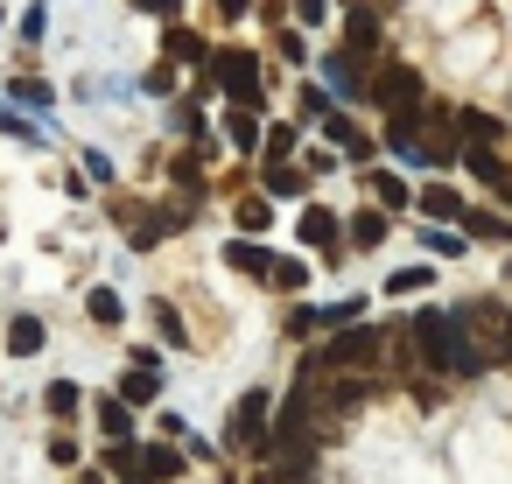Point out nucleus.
Listing matches in <instances>:
<instances>
[{
  "label": "nucleus",
  "mask_w": 512,
  "mask_h": 484,
  "mask_svg": "<svg viewBox=\"0 0 512 484\" xmlns=\"http://www.w3.org/2000/svg\"><path fill=\"white\" fill-rule=\"evenodd\" d=\"M414 344H421V365H428V372H484V365H491V358L470 344L463 316H449V309H421V316H414Z\"/></svg>",
  "instance_id": "obj_1"
},
{
  "label": "nucleus",
  "mask_w": 512,
  "mask_h": 484,
  "mask_svg": "<svg viewBox=\"0 0 512 484\" xmlns=\"http://www.w3.org/2000/svg\"><path fill=\"white\" fill-rule=\"evenodd\" d=\"M379 351H386V337H379L372 323H358V330L330 337L316 365H323V372H372V365H379Z\"/></svg>",
  "instance_id": "obj_2"
},
{
  "label": "nucleus",
  "mask_w": 512,
  "mask_h": 484,
  "mask_svg": "<svg viewBox=\"0 0 512 484\" xmlns=\"http://www.w3.org/2000/svg\"><path fill=\"white\" fill-rule=\"evenodd\" d=\"M204 71H218V85H225V92H232V106H246V113H253V106H260V92H267V85H260V57H253V50H218Z\"/></svg>",
  "instance_id": "obj_3"
},
{
  "label": "nucleus",
  "mask_w": 512,
  "mask_h": 484,
  "mask_svg": "<svg viewBox=\"0 0 512 484\" xmlns=\"http://www.w3.org/2000/svg\"><path fill=\"white\" fill-rule=\"evenodd\" d=\"M365 99L386 106V120H393V113H421V71H414V64H386V71H372Z\"/></svg>",
  "instance_id": "obj_4"
},
{
  "label": "nucleus",
  "mask_w": 512,
  "mask_h": 484,
  "mask_svg": "<svg viewBox=\"0 0 512 484\" xmlns=\"http://www.w3.org/2000/svg\"><path fill=\"white\" fill-rule=\"evenodd\" d=\"M267 414H274L267 386L239 393V407H232V428H225V442H232V449H260V428H267Z\"/></svg>",
  "instance_id": "obj_5"
},
{
  "label": "nucleus",
  "mask_w": 512,
  "mask_h": 484,
  "mask_svg": "<svg viewBox=\"0 0 512 484\" xmlns=\"http://www.w3.org/2000/svg\"><path fill=\"white\" fill-rule=\"evenodd\" d=\"M176 477H183V456H176L169 442L134 449V484H176Z\"/></svg>",
  "instance_id": "obj_6"
},
{
  "label": "nucleus",
  "mask_w": 512,
  "mask_h": 484,
  "mask_svg": "<svg viewBox=\"0 0 512 484\" xmlns=\"http://www.w3.org/2000/svg\"><path fill=\"white\" fill-rule=\"evenodd\" d=\"M337 239H344V225L330 218V211H302V246H316V253H337Z\"/></svg>",
  "instance_id": "obj_7"
},
{
  "label": "nucleus",
  "mask_w": 512,
  "mask_h": 484,
  "mask_svg": "<svg viewBox=\"0 0 512 484\" xmlns=\"http://www.w3.org/2000/svg\"><path fill=\"white\" fill-rule=\"evenodd\" d=\"M463 162H470V176H477V183H491V190H498V197L512 204V169H505V162H498L491 148H470Z\"/></svg>",
  "instance_id": "obj_8"
},
{
  "label": "nucleus",
  "mask_w": 512,
  "mask_h": 484,
  "mask_svg": "<svg viewBox=\"0 0 512 484\" xmlns=\"http://www.w3.org/2000/svg\"><path fill=\"white\" fill-rule=\"evenodd\" d=\"M421 211H428V225H456V218H463V197L442 190V183H428V190H421Z\"/></svg>",
  "instance_id": "obj_9"
},
{
  "label": "nucleus",
  "mask_w": 512,
  "mask_h": 484,
  "mask_svg": "<svg viewBox=\"0 0 512 484\" xmlns=\"http://www.w3.org/2000/svg\"><path fill=\"white\" fill-rule=\"evenodd\" d=\"M155 393H162V372H155V365H134V372L120 379V400H127V407H148Z\"/></svg>",
  "instance_id": "obj_10"
},
{
  "label": "nucleus",
  "mask_w": 512,
  "mask_h": 484,
  "mask_svg": "<svg viewBox=\"0 0 512 484\" xmlns=\"http://www.w3.org/2000/svg\"><path fill=\"white\" fill-rule=\"evenodd\" d=\"M169 57H176V64H211L204 36H197V29H183V22H169Z\"/></svg>",
  "instance_id": "obj_11"
},
{
  "label": "nucleus",
  "mask_w": 512,
  "mask_h": 484,
  "mask_svg": "<svg viewBox=\"0 0 512 484\" xmlns=\"http://www.w3.org/2000/svg\"><path fill=\"white\" fill-rule=\"evenodd\" d=\"M456 134H463L470 148H498V134H505V127H498L491 113H456Z\"/></svg>",
  "instance_id": "obj_12"
},
{
  "label": "nucleus",
  "mask_w": 512,
  "mask_h": 484,
  "mask_svg": "<svg viewBox=\"0 0 512 484\" xmlns=\"http://www.w3.org/2000/svg\"><path fill=\"white\" fill-rule=\"evenodd\" d=\"M225 260H232L239 274H274V267H281V260H267V246H253V239H232Z\"/></svg>",
  "instance_id": "obj_13"
},
{
  "label": "nucleus",
  "mask_w": 512,
  "mask_h": 484,
  "mask_svg": "<svg viewBox=\"0 0 512 484\" xmlns=\"http://www.w3.org/2000/svg\"><path fill=\"white\" fill-rule=\"evenodd\" d=\"M8 351H15V358H36V351H43V316H15V323H8Z\"/></svg>",
  "instance_id": "obj_14"
},
{
  "label": "nucleus",
  "mask_w": 512,
  "mask_h": 484,
  "mask_svg": "<svg viewBox=\"0 0 512 484\" xmlns=\"http://www.w3.org/2000/svg\"><path fill=\"white\" fill-rule=\"evenodd\" d=\"M344 50H351V57H372V50H379V15H351Z\"/></svg>",
  "instance_id": "obj_15"
},
{
  "label": "nucleus",
  "mask_w": 512,
  "mask_h": 484,
  "mask_svg": "<svg viewBox=\"0 0 512 484\" xmlns=\"http://www.w3.org/2000/svg\"><path fill=\"white\" fill-rule=\"evenodd\" d=\"M99 428H106L113 442H127V435H134V407H127V400H99Z\"/></svg>",
  "instance_id": "obj_16"
},
{
  "label": "nucleus",
  "mask_w": 512,
  "mask_h": 484,
  "mask_svg": "<svg viewBox=\"0 0 512 484\" xmlns=\"http://www.w3.org/2000/svg\"><path fill=\"white\" fill-rule=\"evenodd\" d=\"M330 78H337V92H365V78H358V57H351V50H330Z\"/></svg>",
  "instance_id": "obj_17"
},
{
  "label": "nucleus",
  "mask_w": 512,
  "mask_h": 484,
  "mask_svg": "<svg viewBox=\"0 0 512 484\" xmlns=\"http://www.w3.org/2000/svg\"><path fill=\"white\" fill-rule=\"evenodd\" d=\"M225 134H232V148H260V127H253V113H246V106H232Z\"/></svg>",
  "instance_id": "obj_18"
},
{
  "label": "nucleus",
  "mask_w": 512,
  "mask_h": 484,
  "mask_svg": "<svg viewBox=\"0 0 512 484\" xmlns=\"http://www.w3.org/2000/svg\"><path fill=\"white\" fill-rule=\"evenodd\" d=\"M463 232H470V239H505L512 225H505V218H491V211H463Z\"/></svg>",
  "instance_id": "obj_19"
},
{
  "label": "nucleus",
  "mask_w": 512,
  "mask_h": 484,
  "mask_svg": "<svg viewBox=\"0 0 512 484\" xmlns=\"http://www.w3.org/2000/svg\"><path fill=\"white\" fill-rule=\"evenodd\" d=\"M351 239H358V246H379V239H386V211H358V218H351Z\"/></svg>",
  "instance_id": "obj_20"
},
{
  "label": "nucleus",
  "mask_w": 512,
  "mask_h": 484,
  "mask_svg": "<svg viewBox=\"0 0 512 484\" xmlns=\"http://www.w3.org/2000/svg\"><path fill=\"white\" fill-rule=\"evenodd\" d=\"M85 309H92V323H99V330H113V323H120V295H113V288H92V302H85Z\"/></svg>",
  "instance_id": "obj_21"
},
{
  "label": "nucleus",
  "mask_w": 512,
  "mask_h": 484,
  "mask_svg": "<svg viewBox=\"0 0 512 484\" xmlns=\"http://www.w3.org/2000/svg\"><path fill=\"white\" fill-rule=\"evenodd\" d=\"M43 400H50V414H57V421H71V414H78V400H85V393H78V386H71V379H57V386H50V393H43Z\"/></svg>",
  "instance_id": "obj_22"
},
{
  "label": "nucleus",
  "mask_w": 512,
  "mask_h": 484,
  "mask_svg": "<svg viewBox=\"0 0 512 484\" xmlns=\"http://www.w3.org/2000/svg\"><path fill=\"white\" fill-rule=\"evenodd\" d=\"M372 197H379V211H400L407 204V183L400 176H372Z\"/></svg>",
  "instance_id": "obj_23"
},
{
  "label": "nucleus",
  "mask_w": 512,
  "mask_h": 484,
  "mask_svg": "<svg viewBox=\"0 0 512 484\" xmlns=\"http://www.w3.org/2000/svg\"><path fill=\"white\" fill-rule=\"evenodd\" d=\"M267 197H302V169H267Z\"/></svg>",
  "instance_id": "obj_24"
},
{
  "label": "nucleus",
  "mask_w": 512,
  "mask_h": 484,
  "mask_svg": "<svg viewBox=\"0 0 512 484\" xmlns=\"http://www.w3.org/2000/svg\"><path fill=\"white\" fill-rule=\"evenodd\" d=\"M281 155H295V127H267V162H281Z\"/></svg>",
  "instance_id": "obj_25"
},
{
  "label": "nucleus",
  "mask_w": 512,
  "mask_h": 484,
  "mask_svg": "<svg viewBox=\"0 0 512 484\" xmlns=\"http://www.w3.org/2000/svg\"><path fill=\"white\" fill-rule=\"evenodd\" d=\"M260 225H267V197H246L239 204V232H260Z\"/></svg>",
  "instance_id": "obj_26"
},
{
  "label": "nucleus",
  "mask_w": 512,
  "mask_h": 484,
  "mask_svg": "<svg viewBox=\"0 0 512 484\" xmlns=\"http://www.w3.org/2000/svg\"><path fill=\"white\" fill-rule=\"evenodd\" d=\"M302 281H309V267H302V260H281V267H274V288H288V295H295Z\"/></svg>",
  "instance_id": "obj_27"
},
{
  "label": "nucleus",
  "mask_w": 512,
  "mask_h": 484,
  "mask_svg": "<svg viewBox=\"0 0 512 484\" xmlns=\"http://www.w3.org/2000/svg\"><path fill=\"white\" fill-rule=\"evenodd\" d=\"M386 288H393V295H414V288H428V267H400Z\"/></svg>",
  "instance_id": "obj_28"
},
{
  "label": "nucleus",
  "mask_w": 512,
  "mask_h": 484,
  "mask_svg": "<svg viewBox=\"0 0 512 484\" xmlns=\"http://www.w3.org/2000/svg\"><path fill=\"white\" fill-rule=\"evenodd\" d=\"M155 330H162V337H169V344H183V316H176V309H169V302H155Z\"/></svg>",
  "instance_id": "obj_29"
},
{
  "label": "nucleus",
  "mask_w": 512,
  "mask_h": 484,
  "mask_svg": "<svg viewBox=\"0 0 512 484\" xmlns=\"http://www.w3.org/2000/svg\"><path fill=\"white\" fill-rule=\"evenodd\" d=\"M428 246H435L442 260H456V253H463V239H456V232H428Z\"/></svg>",
  "instance_id": "obj_30"
},
{
  "label": "nucleus",
  "mask_w": 512,
  "mask_h": 484,
  "mask_svg": "<svg viewBox=\"0 0 512 484\" xmlns=\"http://www.w3.org/2000/svg\"><path fill=\"white\" fill-rule=\"evenodd\" d=\"M295 15H302V22H309V29H316V22H323V15H330V0H295Z\"/></svg>",
  "instance_id": "obj_31"
},
{
  "label": "nucleus",
  "mask_w": 512,
  "mask_h": 484,
  "mask_svg": "<svg viewBox=\"0 0 512 484\" xmlns=\"http://www.w3.org/2000/svg\"><path fill=\"white\" fill-rule=\"evenodd\" d=\"M260 15H267V22H281V15H295V0H260Z\"/></svg>",
  "instance_id": "obj_32"
},
{
  "label": "nucleus",
  "mask_w": 512,
  "mask_h": 484,
  "mask_svg": "<svg viewBox=\"0 0 512 484\" xmlns=\"http://www.w3.org/2000/svg\"><path fill=\"white\" fill-rule=\"evenodd\" d=\"M344 8H351V15H379V8H386V0H344Z\"/></svg>",
  "instance_id": "obj_33"
},
{
  "label": "nucleus",
  "mask_w": 512,
  "mask_h": 484,
  "mask_svg": "<svg viewBox=\"0 0 512 484\" xmlns=\"http://www.w3.org/2000/svg\"><path fill=\"white\" fill-rule=\"evenodd\" d=\"M253 8V0H218V15H246Z\"/></svg>",
  "instance_id": "obj_34"
},
{
  "label": "nucleus",
  "mask_w": 512,
  "mask_h": 484,
  "mask_svg": "<svg viewBox=\"0 0 512 484\" xmlns=\"http://www.w3.org/2000/svg\"><path fill=\"white\" fill-rule=\"evenodd\" d=\"M141 8H162V15H176V8H183V0H141Z\"/></svg>",
  "instance_id": "obj_35"
},
{
  "label": "nucleus",
  "mask_w": 512,
  "mask_h": 484,
  "mask_svg": "<svg viewBox=\"0 0 512 484\" xmlns=\"http://www.w3.org/2000/svg\"><path fill=\"white\" fill-rule=\"evenodd\" d=\"M78 484H99V477H78Z\"/></svg>",
  "instance_id": "obj_36"
}]
</instances>
